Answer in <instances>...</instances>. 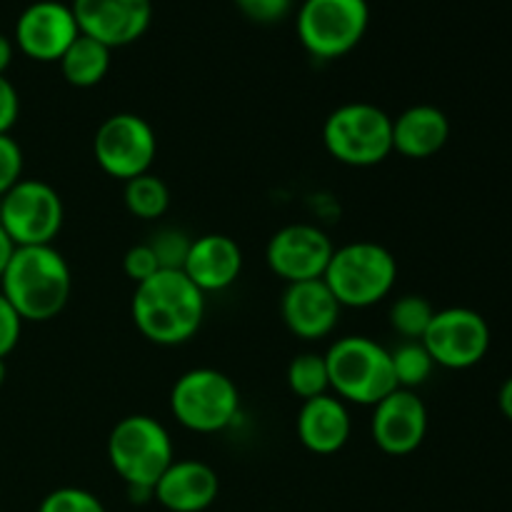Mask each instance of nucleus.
<instances>
[{"instance_id": "29", "label": "nucleus", "mask_w": 512, "mask_h": 512, "mask_svg": "<svg viewBox=\"0 0 512 512\" xmlns=\"http://www.w3.org/2000/svg\"><path fill=\"white\" fill-rule=\"evenodd\" d=\"M233 3L245 18L260 25L280 23L293 10V0H233Z\"/></svg>"}, {"instance_id": "21", "label": "nucleus", "mask_w": 512, "mask_h": 512, "mask_svg": "<svg viewBox=\"0 0 512 512\" xmlns=\"http://www.w3.org/2000/svg\"><path fill=\"white\" fill-rule=\"evenodd\" d=\"M110 53L113 50L105 48L98 40L78 35L60 58V73L73 88H93V85L103 83V78L108 75Z\"/></svg>"}, {"instance_id": "36", "label": "nucleus", "mask_w": 512, "mask_h": 512, "mask_svg": "<svg viewBox=\"0 0 512 512\" xmlns=\"http://www.w3.org/2000/svg\"><path fill=\"white\" fill-rule=\"evenodd\" d=\"M5 375H8V368H5V360L0 358V385L5 383Z\"/></svg>"}, {"instance_id": "15", "label": "nucleus", "mask_w": 512, "mask_h": 512, "mask_svg": "<svg viewBox=\"0 0 512 512\" xmlns=\"http://www.w3.org/2000/svg\"><path fill=\"white\" fill-rule=\"evenodd\" d=\"M370 433L385 455L403 458L415 453L428 435V408L415 390H393L373 408Z\"/></svg>"}, {"instance_id": "16", "label": "nucleus", "mask_w": 512, "mask_h": 512, "mask_svg": "<svg viewBox=\"0 0 512 512\" xmlns=\"http://www.w3.org/2000/svg\"><path fill=\"white\" fill-rule=\"evenodd\" d=\"M340 303L323 278L305 280V283H290L280 298V315L283 323L295 338L323 340L338 328Z\"/></svg>"}, {"instance_id": "17", "label": "nucleus", "mask_w": 512, "mask_h": 512, "mask_svg": "<svg viewBox=\"0 0 512 512\" xmlns=\"http://www.w3.org/2000/svg\"><path fill=\"white\" fill-rule=\"evenodd\" d=\"M183 273L200 293L228 290L243 273V250L223 233L200 235L190 245Z\"/></svg>"}, {"instance_id": "32", "label": "nucleus", "mask_w": 512, "mask_h": 512, "mask_svg": "<svg viewBox=\"0 0 512 512\" xmlns=\"http://www.w3.org/2000/svg\"><path fill=\"white\" fill-rule=\"evenodd\" d=\"M20 115V95L8 75H0V135L10 133L18 123Z\"/></svg>"}, {"instance_id": "5", "label": "nucleus", "mask_w": 512, "mask_h": 512, "mask_svg": "<svg viewBox=\"0 0 512 512\" xmlns=\"http://www.w3.org/2000/svg\"><path fill=\"white\" fill-rule=\"evenodd\" d=\"M328 155L350 168H373L393 155V118L373 103H345L323 123Z\"/></svg>"}, {"instance_id": "31", "label": "nucleus", "mask_w": 512, "mask_h": 512, "mask_svg": "<svg viewBox=\"0 0 512 512\" xmlns=\"http://www.w3.org/2000/svg\"><path fill=\"white\" fill-rule=\"evenodd\" d=\"M20 333H23V318L18 315V310L5 300V295L0 293V358H8L20 343Z\"/></svg>"}, {"instance_id": "33", "label": "nucleus", "mask_w": 512, "mask_h": 512, "mask_svg": "<svg viewBox=\"0 0 512 512\" xmlns=\"http://www.w3.org/2000/svg\"><path fill=\"white\" fill-rule=\"evenodd\" d=\"M13 55H15V43L8 38V35L0 33V75L8 73L10 63H13Z\"/></svg>"}, {"instance_id": "11", "label": "nucleus", "mask_w": 512, "mask_h": 512, "mask_svg": "<svg viewBox=\"0 0 512 512\" xmlns=\"http://www.w3.org/2000/svg\"><path fill=\"white\" fill-rule=\"evenodd\" d=\"M423 345L440 368L468 370L488 355L490 328L483 315L470 308L435 310Z\"/></svg>"}, {"instance_id": "10", "label": "nucleus", "mask_w": 512, "mask_h": 512, "mask_svg": "<svg viewBox=\"0 0 512 512\" xmlns=\"http://www.w3.org/2000/svg\"><path fill=\"white\" fill-rule=\"evenodd\" d=\"M93 155L105 175L128 183L150 173L158 155V135L140 115L115 113L95 130Z\"/></svg>"}, {"instance_id": "35", "label": "nucleus", "mask_w": 512, "mask_h": 512, "mask_svg": "<svg viewBox=\"0 0 512 512\" xmlns=\"http://www.w3.org/2000/svg\"><path fill=\"white\" fill-rule=\"evenodd\" d=\"M498 405H500V413H503L505 418H508L510 423H512V378L505 380L503 388H500Z\"/></svg>"}, {"instance_id": "26", "label": "nucleus", "mask_w": 512, "mask_h": 512, "mask_svg": "<svg viewBox=\"0 0 512 512\" xmlns=\"http://www.w3.org/2000/svg\"><path fill=\"white\" fill-rule=\"evenodd\" d=\"M148 245L153 248L155 258H158L160 270H183L193 238L180 228H160L148 240Z\"/></svg>"}, {"instance_id": "24", "label": "nucleus", "mask_w": 512, "mask_h": 512, "mask_svg": "<svg viewBox=\"0 0 512 512\" xmlns=\"http://www.w3.org/2000/svg\"><path fill=\"white\" fill-rule=\"evenodd\" d=\"M390 358H393L395 383L403 390H415L425 385L435 370V363L423 340H403L398 348L390 350Z\"/></svg>"}, {"instance_id": "4", "label": "nucleus", "mask_w": 512, "mask_h": 512, "mask_svg": "<svg viewBox=\"0 0 512 512\" xmlns=\"http://www.w3.org/2000/svg\"><path fill=\"white\" fill-rule=\"evenodd\" d=\"M323 280L340 308H373L393 293L398 260L385 245L355 240L335 248Z\"/></svg>"}, {"instance_id": "12", "label": "nucleus", "mask_w": 512, "mask_h": 512, "mask_svg": "<svg viewBox=\"0 0 512 512\" xmlns=\"http://www.w3.org/2000/svg\"><path fill=\"white\" fill-rule=\"evenodd\" d=\"M335 253L328 233L308 223L280 228L265 248V263L285 283H305L323 278Z\"/></svg>"}, {"instance_id": "19", "label": "nucleus", "mask_w": 512, "mask_h": 512, "mask_svg": "<svg viewBox=\"0 0 512 512\" xmlns=\"http://www.w3.org/2000/svg\"><path fill=\"white\" fill-rule=\"evenodd\" d=\"M295 430L305 450L315 455H335L348 445L353 433L348 403L325 393L300 405Z\"/></svg>"}, {"instance_id": "18", "label": "nucleus", "mask_w": 512, "mask_h": 512, "mask_svg": "<svg viewBox=\"0 0 512 512\" xmlns=\"http://www.w3.org/2000/svg\"><path fill=\"white\" fill-rule=\"evenodd\" d=\"M218 493V473L203 460H173L155 483V500L170 512H203Z\"/></svg>"}, {"instance_id": "20", "label": "nucleus", "mask_w": 512, "mask_h": 512, "mask_svg": "<svg viewBox=\"0 0 512 512\" xmlns=\"http://www.w3.org/2000/svg\"><path fill=\"white\" fill-rule=\"evenodd\" d=\"M450 140V120L435 105H413L393 118V153L410 160L438 155Z\"/></svg>"}, {"instance_id": "30", "label": "nucleus", "mask_w": 512, "mask_h": 512, "mask_svg": "<svg viewBox=\"0 0 512 512\" xmlns=\"http://www.w3.org/2000/svg\"><path fill=\"white\" fill-rule=\"evenodd\" d=\"M123 273L128 275V280H133V285L145 283L155 273H160V263L155 258L153 248L148 243H138L133 248H128V253L123 258Z\"/></svg>"}, {"instance_id": "23", "label": "nucleus", "mask_w": 512, "mask_h": 512, "mask_svg": "<svg viewBox=\"0 0 512 512\" xmlns=\"http://www.w3.org/2000/svg\"><path fill=\"white\" fill-rule=\"evenodd\" d=\"M288 388L290 393L298 395L300 400H313L320 398L330 390V375L325 355L320 353H300L290 360L288 365Z\"/></svg>"}, {"instance_id": "2", "label": "nucleus", "mask_w": 512, "mask_h": 512, "mask_svg": "<svg viewBox=\"0 0 512 512\" xmlns=\"http://www.w3.org/2000/svg\"><path fill=\"white\" fill-rule=\"evenodd\" d=\"M0 293L23 323H48L63 313L73 293L68 260L53 245L15 248L0 278Z\"/></svg>"}, {"instance_id": "22", "label": "nucleus", "mask_w": 512, "mask_h": 512, "mask_svg": "<svg viewBox=\"0 0 512 512\" xmlns=\"http://www.w3.org/2000/svg\"><path fill=\"white\" fill-rule=\"evenodd\" d=\"M125 208L133 218L140 220H158L168 213L170 208V190L155 173L138 175L128 180L123 190Z\"/></svg>"}, {"instance_id": "14", "label": "nucleus", "mask_w": 512, "mask_h": 512, "mask_svg": "<svg viewBox=\"0 0 512 512\" xmlns=\"http://www.w3.org/2000/svg\"><path fill=\"white\" fill-rule=\"evenodd\" d=\"M80 35L105 48H125L148 33L153 23V0H73Z\"/></svg>"}, {"instance_id": "3", "label": "nucleus", "mask_w": 512, "mask_h": 512, "mask_svg": "<svg viewBox=\"0 0 512 512\" xmlns=\"http://www.w3.org/2000/svg\"><path fill=\"white\" fill-rule=\"evenodd\" d=\"M325 363L330 390L343 403L375 408L380 400L398 390L390 350L368 335H345L335 340L325 353Z\"/></svg>"}, {"instance_id": "28", "label": "nucleus", "mask_w": 512, "mask_h": 512, "mask_svg": "<svg viewBox=\"0 0 512 512\" xmlns=\"http://www.w3.org/2000/svg\"><path fill=\"white\" fill-rule=\"evenodd\" d=\"M23 148L18 145V140L10 133L0 135V198L13 188L15 183L23 180Z\"/></svg>"}, {"instance_id": "8", "label": "nucleus", "mask_w": 512, "mask_h": 512, "mask_svg": "<svg viewBox=\"0 0 512 512\" xmlns=\"http://www.w3.org/2000/svg\"><path fill=\"white\" fill-rule=\"evenodd\" d=\"M368 25V0H305L295 18L300 45L318 60L348 55L365 38Z\"/></svg>"}, {"instance_id": "7", "label": "nucleus", "mask_w": 512, "mask_h": 512, "mask_svg": "<svg viewBox=\"0 0 512 512\" xmlns=\"http://www.w3.org/2000/svg\"><path fill=\"white\" fill-rule=\"evenodd\" d=\"M170 410L183 428L213 435L230 428L240 413V390L215 368H193L175 380Z\"/></svg>"}, {"instance_id": "6", "label": "nucleus", "mask_w": 512, "mask_h": 512, "mask_svg": "<svg viewBox=\"0 0 512 512\" xmlns=\"http://www.w3.org/2000/svg\"><path fill=\"white\" fill-rule=\"evenodd\" d=\"M108 460L123 483L153 488L175 460L173 440L150 415H128L108 435Z\"/></svg>"}, {"instance_id": "25", "label": "nucleus", "mask_w": 512, "mask_h": 512, "mask_svg": "<svg viewBox=\"0 0 512 512\" xmlns=\"http://www.w3.org/2000/svg\"><path fill=\"white\" fill-rule=\"evenodd\" d=\"M435 318V308L423 295H400L390 305V328L403 340H423Z\"/></svg>"}, {"instance_id": "13", "label": "nucleus", "mask_w": 512, "mask_h": 512, "mask_svg": "<svg viewBox=\"0 0 512 512\" xmlns=\"http://www.w3.org/2000/svg\"><path fill=\"white\" fill-rule=\"evenodd\" d=\"M80 30L73 8L58 0H35L15 20V48L35 63H60Z\"/></svg>"}, {"instance_id": "1", "label": "nucleus", "mask_w": 512, "mask_h": 512, "mask_svg": "<svg viewBox=\"0 0 512 512\" xmlns=\"http://www.w3.org/2000/svg\"><path fill=\"white\" fill-rule=\"evenodd\" d=\"M130 315L145 340L173 348L198 335L205 320V293L190 283L183 270H160L135 285Z\"/></svg>"}, {"instance_id": "34", "label": "nucleus", "mask_w": 512, "mask_h": 512, "mask_svg": "<svg viewBox=\"0 0 512 512\" xmlns=\"http://www.w3.org/2000/svg\"><path fill=\"white\" fill-rule=\"evenodd\" d=\"M13 253H15L13 240H10L8 233H5V230L0 228V278H3V273H5V268H8V263H10V258H13Z\"/></svg>"}, {"instance_id": "9", "label": "nucleus", "mask_w": 512, "mask_h": 512, "mask_svg": "<svg viewBox=\"0 0 512 512\" xmlns=\"http://www.w3.org/2000/svg\"><path fill=\"white\" fill-rule=\"evenodd\" d=\"M63 223V198L45 180L23 178L0 198V228L15 248L53 245Z\"/></svg>"}, {"instance_id": "27", "label": "nucleus", "mask_w": 512, "mask_h": 512, "mask_svg": "<svg viewBox=\"0 0 512 512\" xmlns=\"http://www.w3.org/2000/svg\"><path fill=\"white\" fill-rule=\"evenodd\" d=\"M38 512H105V505L90 490L58 488L45 495Z\"/></svg>"}]
</instances>
